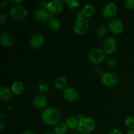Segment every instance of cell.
I'll use <instances>...</instances> for the list:
<instances>
[{
	"instance_id": "12",
	"label": "cell",
	"mask_w": 134,
	"mask_h": 134,
	"mask_svg": "<svg viewBox=\"0 0 134 134\" xmlns=\"http://www.w3.org/2000/svg\"><path fill=\"white\" fill-rule=\"evenodd\" d=\"M108 27L110 31L115 34H120L124 30V25L122 21L119 19H113L108 24Z\"/></svg>"
},
{
	"instance_id": "1",
	"label": "cell",
	"mask_w": 134,
	"mask_h": 134,
	"mask_svg": "<svg viewBox=\"0 0 134 134\" xmlns=\"http://www.w3.org/2000/svg\"><path fill=\"white\" fill-rule=\"evenodd\" d=\"M41 119L43 122L47 125H56L61 119V115L56 109L48 107L42 112Z\"/></svg>"
},
{
	"instance_id": "27",
	"label": "cell",
	"mask_w": 134,
	"mask_h": 134,
	"mask_svg": "<svg viewBox=\"0 0 134 134\" xmlns=\"http://www.w3.org/2000/svg\"><path fill=\"white\" fill-rule=\"evenodd\" d=\"M124 5L128 9H134V0H126L124 1Z\"/></svg>"
},
{
	"instance_id": "26",
	"label": "cell",
	"mask_w": 134,
	"mask_h": 134,
	"mask_svg": "<svg viewBox=\"0 0 134 134\" xmlns=\"http://www.w3.org/2000/svg\"><path fill=\"white\" fill-rule=\"evenodd\" d=\"M68 4H69V7L71 10H77L78 9L79 6V3H78V1H75V0H73V1H68Z\"/></svg>"
},
{
	"instance_id": "17",
	"label": "cell",
	"mask_w": 134,
	"mask_h": 134,
	"mask_svg": "<svg viewBox=\"0 0 134 134\" xmlns=\"http://www.w3.org/2000/svg\"><path fill=\"white\" fill-rule=\"evenodd\" d=\"M12 92L11 90H10L8 88L5 86H1L0 88V98L1 99L3 102H7L10 100L12 97Z\"/></svg>"
},
{
	"instance_id": "11",
	"label": "cell",
	"mask_w": 134,
	"mask_h": 134,
	"mask_svg": "<svg viewBox=\"0 0 134 134\" xmlns=\"http://www.w3.org/2000/svg\"><path fill=\"white\" fill-rule=\"evenodd\" d=\"M0 42L3 47H10L14 45L15 39L13 34L10 32H5L1 34L0 37Z\"/></svg>"
},
{
	"instance_id": "34",
	"label": "cell",
	"mask_w": 134,
	"mask_h": 134,
	"mask_svg": "<svg viewBox=\"0 0 134 134\" xmlns=\"http://www.w3.org/2000/svg\"><path fill=\"white\" fill-rule=\"evenodd\" d=\"M12 3H22V1H11Z\"/></svg>"
},
{
	"instance_id": "9",
	"label": "cell",
	"mask_w": 134,
	"mask_h": 134,
	"mask_svg": "<svg viewBox=\"0 0 134 134\" xmlns=\"http://www.w3.org/2000/svg\"><path fill=\"white\" fill-rule=\"evenodd\" d=\"M103 51L105 53L112 54L116 48V42L115 38L107 37L105 39L103 44Z\"/></svg>"
},
{
	"instance_id": "3",
	"label": "cell",
	"mask_w": 134,
	"mask_h": 134,
	"mask_svg": "<svg viewBox=\"0 0 134 134\" xmlns=\"http://www.w3.org/2000/svg\"><path fill=\"white\" fill-rule=\"evenodd\" d=\"M96 126V122L91 117H84L79 120L77 129L82 134H88L92 132Z\"/></svg>"
},
{
	"instance_id": "28",
	"label": "cell",
	"mask_w": 134,
	"mask_h": 134,
	"mask_svg": "<svg viewBox=\"0 0 134 134\" xmlns=\"http://www.w3.org/2000/svg\"><path fill=\"white\" fill-rule=\"evenodd\" d=\"M6 124V116L3 113L0 114V128L1 130L3 129Z\"/></svg>"
},
{
	"instance_id": "6",
	"label": "cell",
	"mask_w": 134,
	"mask_h": 134,
	"mask_svg": "<svg viewBox=\"0 0 134 134\" xmlns=\"http://www.w3.org/2000/svg\"><path fill=\"white\" fill-rule=\"evenodd\" d=\"M101 82L103 85L108 87L115 86L118 82L117 76L113 73L107 72L102 75Z\"/></svg>"
},
{
	"instance_id": "8",
	"label": "cell",
	"mask_w": 134,
	"mask_h": 134,
	"mask_svg": "<svg viewBox=\"0 0 134 134\" xmlns=\"http://www.w3.org/2000/svg\"><path fill=\"white\" fill-rule=\"evenodd\" d=\"M63 97L67 102H75L79 98V93L73 88H65L63 92Z\"/></svg>"
},
{
	"instance_id": "16",
	"label": "cell",
	"mask_w": 134,
	"mask_h": 134,
	"mask_svg": "<svg viewBox=\"0 0 134 134\" xmlns=\"http://www.w3.org/2000/svg\"><path fill=\"white\" fill-rule=\"evenodd\" d=\"M10 90L13 94L16 96H20L24 91V86L23 83L20 81H15L12 84Z\"/></svg>"
},
{
	"instance_id": "25",
	"label": "cell",
	"mask_w": 134,
	"mask_h": 134,
	"mask_svg": "<svg viewBox=\"0 0 134 134\" xmlns=\"http://www.w3.org/2000/svg\"><path fill=\"white\" fill-rule=\"evenodd\" d=\"M125 124L130 130H134V118L128 116L125 120Z\"/></svg>"
},
{
	"instance_id": "2",
	"label": "cell",
	"mask_w": 134,
	"mask_h": 134,
	"mask_svg": "<svg viewBox=\"0 0 134 134\" xmlns=\"http://www.w3.org/2000/svg\"><path fill=\"white\" fill-rule=\"evenodd\" d=\"M88 28V22L87 19L82 14L81 12L79 13L77 19L73 25V31L77 35H81L85 34Z\"/></svg>"
},
{
	"instance_id": "22",
	"label": "cell",
	"mask_w": 134,
	"mask_h": 134,
	"mask_svg": "<svg viewBox=\"0 0 134 134\" xmlns=\"http://www.w3.org/2000/svg\"><path fill=\"white\" fill-rule=\"evenodd\" d=\"M67 126L64 123H58L54 128V132L56 134H64L66 132Z\"/></svg>"
},
{
	"instance_id": "32",
	"label": "cell",
	"mask_w": 134,
	"mask_h": 134,
	"mask_svg": "<svg viewBox=\"0 0 134 134\" xmlns=\"http://www.w3.org/2000/svg\"><path fill=\"white\" fill-rule=\"evenodd\" d=\"M21 134H36V133L34 130H26Z\"/></svg>"
},
{
	"instance_id": "5",
	"label": "cell",
	"mask_w": 134,
	"mask_h": 134,
	"mask_svg": "<svg viewBox=\"0 0 134 134\" xmlns=\"http://www.w3.org/2000/svg\"><path fill=\"white\" fill-rule=\"evenodd\" d=\"M10 15L15 20L24 21L28 16V12L23 7L16 5L10 10Z\"/></svg>"
},
{
	"instance_id": "10",
	"label": "cell",
	"mask_w": 134,
	"mask_h": 134,
	"mask_svg": "<svg viewBox=\"0 0 134 134\" xmlns=\"http://www.w3.org/2000/svg\"><path fill=\"white\" fill-rule=\"evenodd\" d=\"M63 9L62 3L60 0H53L48 3L47 9L52 14H57L61 13Z\"/></svg>"
},
{
	"instance_id": "29",
	"label": "cell",
	"mask_w": 134,
	"mask_h": 134,
	"mask_svg": "<svg viewBox=\"0 0 134 134\" xmlns=\"http://www.w3.org/2000/svg\"><path fill=\"white\" fill-rule=\"evenodd\" d=\"M107 64L109 67L113 68L116 65V60L114 58H109L107 59Z\"/></svg>"
},
{
	"instance_id": "21",
	"label": "cell",
	"mask_w": 134,
	"mask_h": 134,
	"mask_svg": "<svg viewBox=\"0 0 134 134\" xmlns=\"http://www.w3.org/2000/svg\"><path fill=\"white\" fill-rule=\"evenodd\" d=\"M60 22H59L58 20L56 18H52L48 22V26L50 30L52 31H58L60 27Z\"/></svg>"
},
{
	"instance_id": "20",
	"label": "cell",
	"mask_w": 134,
	"mask_h": 134,
	"mask_svg": "<svg viewBox=\"0 0 134 134\" xmlns=\"http://www.w3.org/2000/svg\"><path fill=\"white\" fill-rule=\"evenodd\" d=\"M79 122V120L75 116H69L65 120V124L69 129L74 130L78 127Z\"/></svg>"
},
{
	"instance_id": "31",
	"label": "cell",
	"mask_w": 134,
	"mask_h": 134,
	"mask_svg": "<svg viewBox=\"0 0 134 134\" xmlns=\"http://www.w3.org/2000/svg\"><path fill=\"white\" fill-rule=\"evenodd\" d=\"M109 134H122V132L119 129L114 128V129H112L111 130L109 131Z\"/></svg>"
},
{
	"instance_id": "35",
	"label": "cell",
	"mask_w": 134,
	"mask_h": 134,
	"mask_svg": "<svg viewBox=\"0 0 134 134\" xmlns=\"http://www.w3.org/2000/svg\"><path fill=\"white\" fill-rule=\"evenodd\" d=\"M45 134H56V133H45Z\"/></svg>"
},
{
	"instance_id": "14",
	"label": "cell",
	"mask_w": 134,
	"mask_h": 134,
	"mask_svg": "<svg viewBox=\"0 0 134 134\" xmlns=\"http://www.w3.org/2000/svg\"><path fill=\"white\" fill-rule=\"evenodd\" d=\"M34 18L36 22L44 23L49 18V14L44 9H39L35 10L34 14Z\"/></svg>"
},
{
	"instance_id": "19",
	"label": "cell",
	"mask_w": 134,
	"mask_h": 134,
	"mask_svg": "<svg viewBox=\"0 0 134 134\" xmlns=\"http://www.w3.org/2000/svg\"><path fill=\"white\" fill-rule=\"evenodd\" d=\"M67 85V79L64 76H60L58 77L54 81L55 88L58 90H64Z\"/></svg>"
},
{
	"instance_id": "24",
	"label": "cell",
	"mask_w": 134,
	"mask_h": 134,
	"mask_svg": "<svg viewBox=\"0 0 134 134\" xmlns=\"http://www.w3.org/2000/svg\"><path fill=\"white\" fill-rule=\"evenodd\" d=\"M96 34L99 37H103L107 34V28L105 26H101L96 30Z\"/></svg>"
},
{
	"instance_id": "30",
	"label": "cell",
	"mask_w": 134,
	"mask_h": 134,
	"mask_svg": "<svg viewBox=\"0 0 134 134\" xmlns=\"http://www.w3.org/2000/svg\"><path fill=\"white\" fill-rule=\"evenodd\" d=\"M7 20V15L5 13H1L0 14V23L3 24Z\"/></svg>"
},
{
	"instance_id": "23",
	"label": "cell",
	"mask_w": 134,
	"mask_h": 134,
	"mask_svg": "<svg viewBox=\"0 0 134 134\" xmlns=\"http://www.w3.org/2000/svg\"><path fill=\"white\" fill-rule=\"evenodd\" d=\"M37 90L40 94H44L48 91V86L44 82H41L37 86Z\"/></svg>"
},
{
	"instance_id": "4",
	"label": "cell",
	"mask_w": 134,
	"mask_h": 134,
	"mask_svg": "<svg viewBox=\"0 0 134 134\" xmlns=\"http://www.w3.org/2000/svg\"><path fill=\"white\" fill-rule=\"evenodd\" d=\"M105 52L101 48H95L90 50L88 54L89 61L94 64H99L105 60Z\"/></svg>"
},
{
	"instance_id": "7",
	"label": "cell",
	"mask_w": 134,
	"mask_h": 134,
	"mask_svg": "<svg viewBox=\"0 0 134 134\" xmlns=\"http://www.w3.org/2000/svg\"><path fill=\"white\" fill-rule=\"evenodd\" d=\"M117 13V7L114 3H109L103 7L102 14L104 18H111L115 16Z\"/></svg>"
},
{
	"instance_id": "33",
	"label": "cell",
	"mask_w": 134,
	"mask_h": 134,
	"mask_svg": "<svg viewBox=\"0 0 134 134\" xmlns=\"http://www.w3.org/2000/svg\"><path fill=\"white\" fill-rule=\"evenodd\" d=\"M126 134H134V130H130Z\"/></svg>"
},
{
	"instance_id": "13",
	"label": "cell",
	"mask_w": 134,
	"mask_h": 134,
	"mask_svg": "<svg viewBox=\"0 0 134 134\" xmlns=\"http://www.w3.org/2000/svg\"><path fill=\"white\" fill-rule=\"evenodd\" d=\"M43 42H44L43 35L40 33H37L31 37L30 41V44L31 48L37 49L43 45Z\"/></svg>"
},
{
	"instance_id": "18",
	"label": "cell",
	"mask_w": 134,
	"mask_h": 134,
	"mask_svg": "<svg viewBox=\"0 0 134 134\" xmlns=\"http://www.w3.org/2000/svg\"><path fill=\"white\" fill-rule=\"evenodd\" d=\"M95 7L93 5L87 4L85 7H83L82 10H81V13L85 18H88V17H91L92 16L94 15V14L95 13Z\"/></svg>"
},
{
	"instance_id": "15",
	"label": "cell",
	"mask_w": 134,
	"mask_h": 134,
	"mask_svg": "<svg viewBox=\"0 0 134 134\" xmlns=\"http://www.w3.org/2000/svg\"><path fill=\"white\" fill-rule=\"evenodd\" d=\"M33 104L37 109H43L47 107L48 104V99L47 97L43 95H37L33 99Z\"/></svg>"
}]
</instances>
